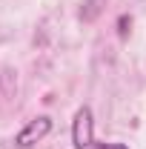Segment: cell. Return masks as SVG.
I'll return each mask as SVG.
<instances>
[{
    "label": "cell",
    "mask_w": 146,
    "mask_h": 149,
    "mask_svg": "<svg viewBox=\"0 0 146 149\" xmlns=\"http://www.w3.org/2000/svg\"><path fill=\"white\" fill-rule=\"evenodd\" d=\"M72 141H74V149H89L92 143H95V141H92V109L89 106H80L77 115H74Z\"/></svg>",
    "instance_id": "7a4b0ae2"
},
{
    "label": "cell",
    "mask_w": 146,
    "mask_h": 149,
    "mask_svg": "<svg viewBox=\"0 0 146 149\" xmlns=\"http://www.w3.org/2000/svg\"><path fill=\"white\" fill-rule=\"evenodd\" d=\"M103 9H106V0H86V3H83V9H80V17H83V23L97 20Z\"/></svg>",
    "instance_id": "277c9868"
},
{
    "label": "cell",
    "mask_w": 146,
    "mask_h": 149,
    "mask_svg": "<svg viewBox=\"0 0 146 149\" xmlns=\"http://www.w3.org/2000/svg\"><path fill=\"white\" fill-rule=\"evenodd\" d=\"M15 95H17V72L6 66V69L0 72V97H3V100H12Z\"/></svg>",
    "instance_id": "3957f363"
},
{
    "label": "cell",
    "mask_w": 146,
    "mask_h": 149,
    "mask_svg": "<svg viewBox=\"0 0 146 149\" xmlns=\"http://www.w3.org/2000/svg\"><path fill=\"white\" fill-rule=\"evenodd\" d=\"M92 149H129L123 143H92Z\"/></svg>",
    "instance_id": "8992f818"
},
{
    "label": "cell",
    "mask_w": 146,
    "mask_h": 149,
    "mask_svg": "<svg viewBox=\"0 0 146 149\" xmlns=\"http://www.w3.org/2000/svg\"><path fill=\"white\" fill-rule=\"evenodd\" d=\"M129 23H132V20H129L126 15L117 20V32H120V37H126V35H129Z\"/></svg>",
    "instance_id": "5b68a950"
},
{
    "label": "cell",
    "mask_w": 146,
    "mask_h": 149,
    "mask_svg": "<svg viewBox=\"0 0 146 149\" xmlns=\"http://www.w3.org/2000/svg\"><path fill=\"white\" fill-rule=\"evenodd\" d=\"M49 132H52V120H49L46 115H40V118L29 120V123H26V126L17 132L15 143H17V146H35L37 141H43Z\"/></svg>",
    "instance_id": "6da1fadb"
}]
</instances>
